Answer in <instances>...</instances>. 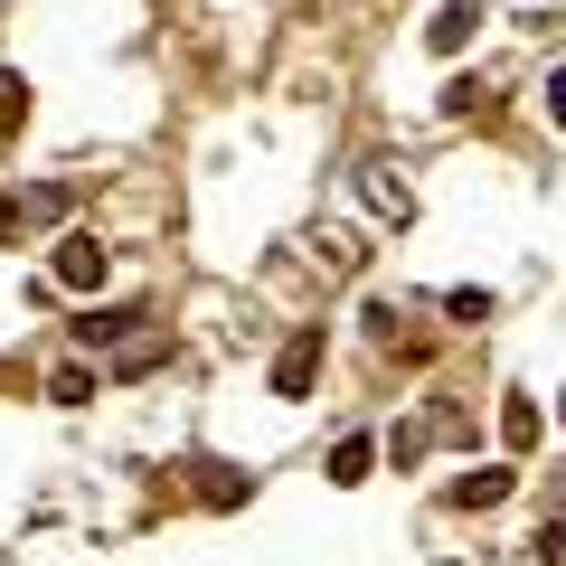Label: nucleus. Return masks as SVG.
<instances>
[{"mask_svg":"<svg viewBox=\"0 0 566 566\" xmlns=\"http://www.w3.org/2000/svg\"><path fill=\"white\" fill-rule=\"evenodd\" d=\"M312 378H322V322H303L274 349V397H312Z\"/></svg>","mask_w":566,"mask_h":566,"instance_id":"nucleus-1","label":"nucleus"},{"mask_svg":"<svg viewBox=\"0 0 566 566\" xmlns=\"http://www.w3.org/2000/svg\"><path fill=\"white\" fill-rule=\"evenodd\" d=\"M48 274H57L66 293H95V283L114 274V255H104L95 237H57V255H48Z\"/></svg>","mask_w":566,"mask_h":566,"instance_id":"nucleus-2","label":"nucleus"},{"mask_svg":"<svg viewBox=\"0 0 566 566\" xmlns=\"http://www.w3.org/2000/svg\"><path fill=\"white\" fill-rule=\"evenodd\" d=\"M510 491H520V472H510V463H482V472H453L444 501H453V510H501Z\"/></svg>","mask_w":566,"mask_h":566,"instance_id":"nucleus-3","label":"nucleus"},{"mask_svg":"<svg viewBox=\"0 0 566 566\" xmlns=\"http://www.w3.org/2000/svg\"><path fill=\"white\" fill-rule=\"evenodd\" d=\"M368 208H378L387 227H406V218H416V180H406L397 161H368Z\"/></svg>","mask_w":566,"mask_h":566,"instance_id":"nucleus-4","label":"nucleus"},{"mask_svg":"<svg viewBox=\"0 0 566 566\" xmlns=\"http://www.w3.org/2000/svg\"><path fill=\"white\" fill-rule=\"evenodd\" d=\"M472 29H482V0H453V10H434V20H424V48H434V57H463Z\"/></svg>","mask_w":566,"mask_h":566,"instance_id":"nucleus-5","label":"nucleus"},{"mask_svg":"<svg viewBox=\"0 0 566 566\" xmlns=\"http://www.w3.org/2000/svg\"><path fill=\"white\" fill-rule=\"evenodd\" d=\"M66 218V189H29V199H0V237H20V227H57Z\"/></svg>","mask_w":566,"mask_h":566,"instance_id":"nucleus-6","label":"nucleus"},{"mask_svg":"<svg viewBox=\"0 0 566 566\" xmlns=\"http://www.w3.org/2000/svg\"><path fill=\"white\" fill-rule=\"evenodd\" d=\"M133 322H151V312H142V303H104V312H85V322H76V340L85 349H114V340H133Z\"/></svg>","mask_w":566,"mask_h":566,"instance_id":"nucleus-7","label":"nucleus"},{"mask_svg":"<svg viewBox=\"0 0 566 566\" xmlns=\"http://www.w3.org/2000/svg\"><path fill=\"white\" fill-rule=\"evenodd\" d=\"M368 472H378V444H368V434H340V444H331V482H340V491H359Z\"/></svg>","mask_w":566,"mask_h":566,"instance_id":"nucleus-8","label":"nucleus"},{"mask_svg":"<svg viewBox=\"0 0 566 566\" xmlns=\"http://www.w3.org/2000/svg\"><path fill=\"white\" fill-rule=\"evenodd\" d=\"M161 359H170V340H161V331H133V340L114 349V378H142V368H161Z\"/></svg>","mask_w":566,"mask_h":566,"instance_id":"nucleus-9","label":"nucleus"},{"mask_svg":"<svg viewBox=\"0 0 566 566\" xmlns=\"http://www.w3.org/2000/svg\"><path fill=\"white\" fill-rule=\"evenodd\" d=\"M20 123H29V76L0 66V142H20Z\"/></svg>","mask_w":566,"mask_h":566,"instance_id":"nucleus-10","label":"nucleus"},{"mask_svg":"<svg viewBox=\"0 0 566 566\" xmlns=\"http://www.w3.org/2000/svg\"><path fill=\"white\" fill-rule=\"evenodd\" d=\"M95 387H104L95 368H85V359H66L57 378H48V397H57V406H95Z\"/></svg>","mask_w":566,"mask_h":566,"instance_id":"nucleus-11","label":"nucleus"},{"mask_svg":"<svg viewBox=\"0 0 566 566\" xmlns=\"http://www.w3.org/2000/svg\"><path fill=\"white\" fill-rule=\"evenodd\" d=\"M424 444H434V416H424V424H397V434H387V463L416 472V463H424Z\"/></svg>","mask_w":566,"mask_h":566,"instance_id":"nucleus-12","label":"nucleus"},{"mask_svg":"<svg viewBox=\"0 0 566 566\" xmlns=\"http://www.w3.org/2000/svg\"><path fill=\"white\" fill-rule=\"evenodd\" d=\"M501 444H510V453L538 444V406H528V397H510V406H501Z\"/></svg>","mask_w":566,"mask_h":566,"instance_id":"nucleus-13","label":"nucleus"},{"mask_svg":"<svg viewBox=\"0 0 566 566\" xmlns=\"http://www.w3.org/2000/svg\"><path fill=\"white\" fill-rule=\"evenodd\" d=\"M199 472H208V482H199V501H208V510H237V501H245V482H237L227 463H199Z\"/></svg>","mask_w":566,"mask_h":566,"instance_id":"nucleus-14","label":"nucleus"},{"mask_svg":"<svg viewBox=\"0 0 566 566\" xmlns=\"http://www.w3.org/2000/svg\"><path fill=\"white\" fill-rule=\"evenodd\" d=\"M444 114H453V123H472V114H491V95H482L472 76H453V85H444Z\"/></svg>","mask_w":566,"mask_h":566,"instance_id":"nucleus-15","label":"nucleus"},{"mask_svg":"<svg viewBox=\"0 0 566 566\" xmlns=\"http://www.w3.org/2000/svg\"><path fill=\"white\" fill-rule=\"evenodd\" d=\"M444 312H453V322H491V293H482V283H463V293H444Z\"/></svg>","mask_w":566,"mask_h":566,"instance_id":"nucleus-16","label":"nucleus"},{"mask_svg":"<svg viewBox=\"0 0 566 566\" xmlns=\"http://www.w3.org/2000/svg\"><path fill=\"white\" fill-rule=\"evenodd\" d=\"M528 547H538V566H566V520H538V538H528Z\"/></svg>","mask_w":566,"mask_h":566,"instance_id":"nucleus-17","label":"nucleus"},{"mask_svg":"<svg viewBox=\"0 0 566 566\" xmlns=\"http://www.w3.org/2000/svg\"><path fill=\"white\" fill-rule=\"evenodd\" d=\"M547 123H566V57L547 66Z\"/></svg>","mask_w":566,"mask_h":566,"instance_id":"nucleus-18","label":"nucleus"},{"mask_svg":"<svg viewBox=\"0 0 566 566\" xmlns=\"http://www.w3.org/2000/svg\"><path fill=\"white\" fill-rule=\"evenodd\" d=\"M557 416H566V397H557Z\"/></svg>","mask_w":566,"mask_h":566,"instance_id":"nucleus-19","label":"nucleus"}]
</instances>
